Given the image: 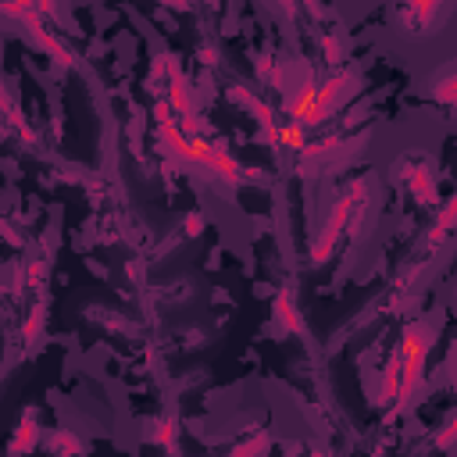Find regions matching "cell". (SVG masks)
Wrapping results in <instances>:
<instances>
[{
    "instance_id": "obj_1",
    "label": "cell",
    "mask_w": 457,
    "mask_h": 457,
    "mask_svg": "<svg viewBox=\"0 0 457 457\" xmlns=\"http://www.w3.org/2000/svg\"><path fill=\"white\" fill-rule=\"evenodd\" d=\"M428 346H432V328L428 325H407L403 328V339L400 346L393 350L389 364H386V375H382V400H389L396 411L411 400V393L418 389L421 382V371H425V357H428Z\"/></svg>"
},
{
    "instance_id": "obj_2",
    "label": "cell",
    "mask_w": 457,
    "mask_h": 457,
    "mask_svg": "<svg viewBox=\"0 0 457 457\" xmlns=\"http://www.w3.org/2000/svg\"><path fill=\"white\" fill-rule=\"evenodd\" d=\"M350 89H353V75H332V79H325L321 86L303 82L300 89L289 93V118H293V125L307 129V125L325 121V118L336 114V107L350 96Z\"/></svg>"
},
{
    "instance_id": "obj_3",
    "label": "cell",
    "mask_w": 457,
    "mask_h": 457,
    "mask_svg": "<svg viewBox=\"0 0 457 457\" xmlns=\"http://www.w3.org/2000/svg\"><path fill=\"white\" fill-rule=\"evenodd\" d=\"M364 182H353L350 186V193L336 204V211L328 214V221H325V232H321V239L311 246V261H325L328 253H332V246H336V239H339V232H343V225H346V218H350V211H353V204L364 196Z\"/></svg>"
},
{
    "instance_id": "obj_4",
    "label": "cell",
    "mask_w": 457,
    "mask_h": 457,
    "mask_svg": "<svg viewBox=\"0 0 457 457\" xmlns=\"http://www.w3.org/2000/svg\"><path fill=\"white\" fill-rule=\"evenodd\" d=\"M407 182H411V193H414V200L418 204H436V186H432V175H428V168H414L411 175H407Z\"/></svg>"
},
{
    "instance_id": "obj_5",
    "label": "cell",
    "mask_w": 457,
    "mask_h": 457,
    "mask_svg": "<svg viewBox=\"0 0 457 457\" xmlns=\"http://www.w3.org/2000/svg\"><path fill=\"white\" fill-rule=\"evenodd\" d=\"M271 311H275V321H278L286 332H300V328H303V321H300V314H296V307H293V300H289L286 293L275 296Z\"/></svg>"
},
{
    "instance_id": "obj_6",
    "label": "cell",
    "mask_w": 457,
    "mask_h": 457,
    "mask_svg": "<svg viewBox=\"0 0 457 457\" xmlns=\"http://www.w3.org/2000/svg\"><path fill=\"white\" fill-rule=\"evenodd\" d=\"M32 446H36V414L25 411L21 414V425H18V439L11 443V450L18 453V450H32Z\"/></svg>"
},
{
    "instance_id": "obj_7",
    "label": "cell",
    "mask_w": 457,
    "mask_h": 457,
    "mask_svg": "<svg viewBox=\"0 0 457 457\" xmlns=\"http://www.w3.org/2000/svg\"><path fill=\"white\" fill-rule=\"evenodd\" d=\"M436 7H439V0H411V21L414 25H428Z\"/></svg>"
},
{
    "instance_id": "obj_8",
    "label": "cell",
    "mask_w": 457,
    "mask_h": 457,
    "mask_svg": "<svg viewBox=\"0 0 457 457\" xmlns=\"http://www.w3.org/2000/svg\"><path fill=\"white\" fill-rule=\"evenodd\" d=\"M453 214H457V200H450V204H446V211H443V214H439V221H436V232L428 236V243H439V239L450 232V225H453Z\"/></svg>"
},
{
    "instance_id": "obj_9",
    "label": "cell",
    "mask_w": 457,
    "mask_h": 457,
    "mask_svg": "<svg viewBox=\"0 0 457 457\" xmlns=\"http://www.w3.org/2000/svg\"><path fill=\"white\" fill-rule=\"evenodd\" d=\"M453 86H457V82H453V79H446V82L436 89V100H443V104H453V96H457V89H453Z\"/></svg>"
},
{
    "instance_id": "obj_10",
    "label": "cell",
    "mask_w": 457,
    "mask_h": 457,
    "mask_svg": "<svg viewBox=\"0 0 457 457\" xmlns=\"http://www.w3.org/2000/svg\"><path fill=\"white\" fill-rule=\"evenodd\" d=\"M171 439H175V421H171V418H164V421H161V432H157V443H164V446H168Z\"/></svg>"
},
{
    "instance_id": "obj_11",
    "label": "cell",
    "mask_w": 457,
    "mask_h": 457,
    "mask_svg": "<svg viewBox=\"0 0 457 457\" xmlns=\"http://www.w3.org/2000/svg\"><path fill=\"white\" fill-rule=\"evenodd\" d=\"M325 57H328V61H332V64H336V61H339V57H343V46H339V43H336V39H332V36H328V39H325Z\"/></svg>"
},
{
    "instance_id": "obj_12",
    "label": "cell",
    "mask_w": 457,
    "mask_h": 457,
    "mask_svg": "<svg viewBox=\"0 0 457 457\" xmlns=\"http://www.w3.org/2000/svg\"><path fill=\"white\" fill-rule=\"evenodd\" d=\"M200 228H204V218H200L196 211H193V214H186V232H189V236H196Z\"/></svg>"
},
{
    "instance_id": "obj_13",
    "label": "cell",
    "mask_w": 457,
    "mask_h": 457,
    "mask_svg": "<svg viewBox=\"0 0 457 457\" xmlns=\"http://www.w3.org/2000/svg\"><path fill=\"white\" fill-rule=\"evenodd\" d=\"M264 446H268V443H264V439H250V443H243V446H236V450H232V453H253V450H257V453H261V450H264Z\"/></svg>"
},
{
    "instance_id": "obj_14",
    "label": "cell",
    "mask_w": 457,
    "mask_h": 457,
    "mask_svg": "<svg viewBox=\"0 0 457 457\" xmlns=\"http://www.w3.org/2000/svg\"><path fill=\"white\" fill-rule=\"evenodd\" d=\"M57 446H61V450H79V443L68 439V436H57V439H54V450H57Z\"/></svg>"
},
{
    "instance_id": "obj_15",
    "label": "cell",
    "mask_w": 457,
    "mask_h": 457,
    "mask_svg": "<svg viewBox=\"0 0 457 457\" xmlns=\"http://www.w3.org/2000/svg\"><path fill=\"white\" fill-rule=\"evenodd\" d=\"M450 439H453V425H446V432L439 436V446H450Z\"/></svg>"
},
{
    "instance_id": "obj_16",
    "label": "cell",
    "mask_w": 457,
    "mask_h": 457,
    "mask_svg": "<svg viewBox=\"0 0 457 457\" xmlns=\"http://www.w3.org/2000/svg\"><path fill=\"white\" fill-rule=\"evenodd\" d=\"M214 61H218V54L207 46V50H204V64H214Z\"/></svg>"
},
{
    "instance_id": "obj_17",
    "label": "cell",
    "mask_w": 457,
    "mask_h": 457,
    "mask_svg": "<svg viewBox=\"0 0 457 457\" xmlns=\"http://www.w3.org/2000/svg\"><path fill=\"white\" fill-rule=\"evenodd\" d=\"M161 4H171V7H186V0H161Z\"/></svg>"
}]
</instances>
